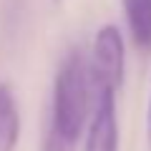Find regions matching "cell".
I'll return each instance as SVG.
<instances>
[{
	"mask_svg": "<svg viewBox=\"0 0 151 151\" xmlns=\"http://www.w3.org/2000/svg\"><path fill=\"white\" fill-rule=\"evenodd\" d=\"M146 141H149V151H151V96H149V111H146Z\"/></svg>",
	"mask_w": 151,
	"mask_h": 151,
	"instance_id": "52a82bcc",
	"label": "cell"
},
{
	"mask_svg": "<svg viewBox=\"0 0 151 151\" xmlns=\"http://www.w3.org/2000/svg\"><path fill=\"white\" fill-rule=\"evenodd\" d=\"M129 33L139 48H151V0H124Z\"/></svg>",
	"mask_w": 151,
	"mask_h": 151,
	"instance_id": "5b68a950",
	"label": "cell"
},
{
	"mask_svg": "<svg viewBox=\"0 0 151 151\" xmlns=\"http://www.w3.org/2000/svg\"><path fill=\"white\" fill-rule=\"evenodd\" d=\"M124 68H126V50H124V35L119 25L103 23L93 35L91 55H88V73H91L93 91H119L124 83Z\"/></svg>",
	"mask_w": 151,
	"mask_h": 151,
	"instance_id": "7a4b0ae2",
	"label": "cell"
},
{
	"mask_svg": "<svg viewBox=\"0 0 151 151\" xmlns=\"http://www.w3.org/2000/svg\"><path fill=\"white\" fill-rule=\"evenodd\" d=\"M20 139V113L10 83L0 81V151H13Z\"/></svg>",
	"mask_w": 151,
	"mask_h": 151,
	"instance_id": "277c9868",
	"label": "cell"
},
{
	"mask_svg": "<svg viewBox=\"0 0 151 151\" xmlns=\"http://www.w3.org/2000/svg\"><path fill=\"white\" fill-rule=\"evenodd\" d=\"M73 141H68L65 136H60L58 131H53L48 126L45 131V139H43V151H73Z\"/></svg>",
	"mask_w": 151,
	"mask_h": 151,
	"instance_id": "8992f818",
	"label": "cell"
},
{
	"mask_svg": "<svg viewBox=\"0 0 151 151\" xmlns=\"http://www.w3.org/2000/svg\"><path fill=\"white\" fill-rule=\"evenodd\" d=\"M83 151H119V116L113 91H93Z\"/></svg>",
	"mask_w": 151,
	"mask_h": 151,
	"instance_id": "3957f363",
	"label": "cell"
},
{
	"mask_svg": "<svg viewBox=\"0 0 151 151\" xmlns=\"http://www.w3.org/2000/svg\"><path fill=\"white\" fill-rule=\"evenodd\" d=\"M91 73L88 58L81 48H73L58 65L53 81V101H50V129L65 136L68 141H78L91 119Z\"/></svg>",
	"mask_w": 151,
	"mask_h": 151,
	"instance_id": "6da1fadb",
	"label": "cell"
}]
</instances>
